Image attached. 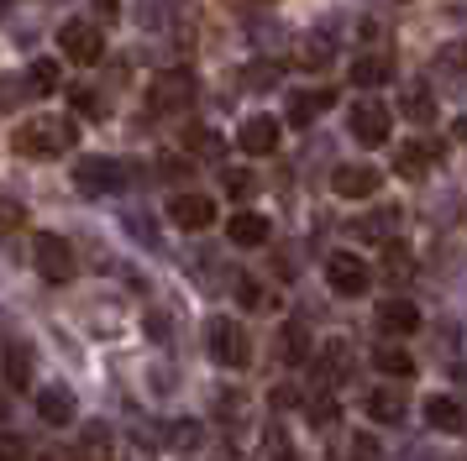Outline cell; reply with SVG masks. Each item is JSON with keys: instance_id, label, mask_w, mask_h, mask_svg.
Masks as SVG:
<instances>
[{"instance_id": "cell-1", "label": "cell", "mask_w": 467, "mask_h": 461, "mask_svg": "<svg viewBox=\"0 0 467 461\" xmlns=\"http://www.w3.org/2000/svg\"><path fill=\"white\" fill-rule=\"evenodd\" d=\"M79 147V126L74 116H32L11 131V152L26 163H47V158H68Z\"/></svg>"}, {"instance_id": "cell-2", "label": "cell", "mask_w": 467, "mask_h": 461, "mask_svg": "<svg viewBox=\"0 0 467 461\" xmlns=\"http://www.w3.org/2000/svg\"><path fill=\"white\" fill-rule=\"evenodd\" d=\"M205 346H211V356L221 362V367H247L253 362V341H247V325H236V320H226V314H215L211 325H205Z\"/></svg>"}, {"instance_id": "cell-3", "label": "cell", "mask_w": 467, "mask_h": 461, "mask_svg": "<svg viewBox=\"0 0 467 461\" xmlns=\"http://www.w3.org/2000/svg\"><path fill=\"white\" fill-rule=\"evenodd\" d=\"M121 184H127V168L116 163V158H79L74 163V189L85 200H110Z\"/></svg>"}, {"instance_id": "cell-4", "label": "cell", "mask_w": 467, "mask_h": 461, "mask_svg": "<svg viewBox=\"0 0 467 461\" xmlns=\"http://www.w3.org/2000/svg\"><path fill=\"white\" fill-rule=\"evenodd\" d=\"M32 262H37V272H43V283H74V278H79V257H74V247H68L64 236H53V230L37 236Z\"/></svg>"}, {"instance_id": "cell-5", "label": "cell", "mask_w": 467, "mask_h": 461, "mask_svg": "<svg viewBox=\"0 0 467 461\" xmlns=\"http://www.w3.org/2000/svg\"><path fill=\"white\" fill-rule=\"evenodd\" d=\"M326 283H331V293H341V299H362V293L373 289V268H368L362 257H352V251H331V257H326Z\"/></svg>"}, {"instance_id": "cell-6", "label": "cell", "mask_w": 467, "mask_h": 461, "mask_svg": "<svg viewBox=\"0 0 467 461\" xmlns=\"http://www.w3.org/2000/svg\"><path fill=\"white\" fill-rule=\"evenodd\" d=\"M58 47H64V58H68V63L89 68V63L106 58V32H100V26H89V21H64V32H58Z\"/></svg>"}, {"instance_id": "cell-7", "label": "cell", "mask_w": 467, "mask_h": 461, "mask_svg": "<svg viewBox=\"0 0 467 461\" xmlns=\"http://www.w3.org/2000/svg\"><path fill=\"white\" fill-rule=\"evenodd\" d=\"M194 95H200V84H194L190 68H169V74H158V79L148 84L152 110H184V105H194Z\"/></svg>"}, {"instance_id": "cell-8", "label": "cell", "mask_w": 467, "mask_h": 461, "mask_svg": "<svg viewBox=\"0 0 467 461\" xmlns=\"http://www.w3.org/2000/svg\"><path fill=\"white\" fill-rule=\"evenodd\" d=\"M347 131H352L362 147H383V142H389V131H394V110L379 105V100H362V105H352Z\"/></svg>"}, {"instance_id": "cell-9", "label": "cell", "mask_w": 467, "mask_h": 461, "mask_svg": "<svg viewBox=\"0 0 467 461\" xmlns=\"http://www.w3.org/2000/svg\"><path fill=\"white\" fill-rule=\"evenodd\" d=\"M278 137H284V126H278L274 116H247L242 131H236V147H242L247 158H268L278 147Z\"/></svg>"}, {"instance_id": "cell-10", "label": "cell", "mask_w": 467, "mask_h": 461, "mask_svg": "<svg viewBox=\"0 0 467 461\" xmlns=\"http://www.w3.org/2000/svg\"><path fill=\"white\" fill-rule=\"evenodd\" d=\"M169 220L179 230H211L215 200H205V194H173V200H169Z\"/></svg>"}, {"instance_id": "cell-11", "label": "cell", "mask_w": 467, "mask_h": 461, "mask_svg": "<svg viewBox=\"0 0 467 461\" xmlns=\"http://www.w3.org/2000/svg\"><path fill=\"white\" fill-rule=\"evenodd\" d=\"M331 189H337V200H373L379 194V173L362 163H341L331 173Z\"/></svg>"}, {"instance_id": "cell-12", "label": "cell", "mask_w": 467, "mask_h": 461, "mask_svg": "<svg viewBox=\"0 0 467 461\" xmlns=\"http://www.w3.org/2000/svg\"><path fill=\"white\" fill-rule=\"evenodd\" d=\"M32 367H37V356H32L26 341H11V346L0 352V377H5V388H16V394L32 388Z\"/></svg>"}, {"instance_id": "cell-13", "label": "cell", "mask_w": 467, "mask_h": 461, "mask_svg": "<svg viewBox=\"0 0 467 461\" xmlns=\"http://www.w3.org/2000/svg\"><path fill=\"white\" fill-rule=\"evenodd\" d=\"M373 325H379L383 335H415L420 331V310H415L410 299H383L379 314H373Z\"/></svg>"}, {"instance_id": "cell-14", "label": "cell", "mask_w": 467, "mask_h": 461, "mask_svg": "<svg viewBox=\"0 0 467 461\" xmlns=\"http://www.w3.org/2000/svg\"><path fill=\"white\" fill-rule=\"evenodd\" d=\"M425 425H431V430H441V435H462V430H467V409L457 404V398L431 394V398H425Z\"/></svg>"}, {"instance_id": "cell-15", "label": "cell", "mask_w": 467, "mask_h": 461, "mask_svg": "<svg viewBox=\"0 0 467 461\" xmlns=\"http://www.w3.org/2000/svg\"><path fill=\"white\" fill-rule=\"evenodd\" d=\"M226 236H232V247H268V236H274V226H268V215H257V210H242V215H232L226 220Z\"/></svg>"}, {"instance_id": "cell-16", "label": "cell", "mask_w": 467, "mask_h": 461, "mask_svg": "<svg viewBox=\"0 0 467 461\" xmlns=\"http://www.w3.org/2000/svg\"><path fill=\"white\" fill-rule=\"evenodd\" d=\"M37 419H47L53 430L74 425V394H68V388H58V383L37 388Z\"/></svg>"}, {"instance_id": "cell-17", "label": "cell", "mask_w": 467, "mask_h": 461, "mask_svg": "<svg viewBox=\"0 0 467 461\" xmlns=\"http://www.w3.org/2000/svg\"><path fill=\"white\" fill-rule=\"evenodd\" d=\"M331 105H337V89H295V95H289V121L310 126L320 110H331Z\"/></svg>"}, {"instance_id": "cell-18", "label": "cell", "mask_w": 467, "mask_h": 461, "mask_svg": "<svg viewBox=\"0 0 467 461\" xmlns=\"http://www.w3.org/2000/svg\"><path fill=\"white\" fill-rule=\"evenodd\" d=\"M431 158H436L431 142H404L400 152H394V173H400V179H425V173H431Z\"/></svg>"}, {"instance_id": "cell-19", "label": "cell", "mask_w": 467, "mask_h": 461, "mask_svg": "<svg viewBox=\"0 0 467 461\" xmlns=\"http://www.w3.org/2000/svg\"><path fill=\"white\" fill-rule=\"evenodd\" d=\"M320 383H326V388H337L341 377L352 373V346H347V341H331V346H320Z\"/></svg>"}, {"instance_id": "cell-20", "label": "cell", "mask_w": 467, "mask_h": 461, "mask_svg": "<svg viewBox=\"0 0 467 461\" xmlns=\"http://www.w3.org/2000/svg\"><path fill=\"white\" fill-rule=\"evenodd\" d=\"M400 116H404V121H415V126L436 121V95H431L425 84H404V95H400Z\"/></svg>"}, {"instance_id": "cell-21", "label": "cell", "mask_w": 467, "mask_h": 461, "mask_svg": "<svg viewBox=\"0 0 467 461\" xmlns=\"http://www.w3.org/2000/svg\"><path fill=\"white\" fill-rule=\"evenodd\" d=\"M278 356H284V367H305V362H310V331H305L299 320H289V325L278 331Z\"/></svg>"}, {"instance_id": "cell-22", "label": "cell", "mask_w": 467, "mask_h": 461, "mask_svg": "<svg viewBox=\"0 0 467 461\" xmlns=\"http://www.w3.org/2000/svg\"><path fill=\"white\" fill-rule=\"evenodd\" d=\"M74 461H116V451H110V425L89 419L85 435H79V451H74Z\"/></svg>"}, {"instance_id": "cell-23", "label": "cell", "mask_w": 467, "mask_h": 461, "mask_svg": "<svg viewBox=\"0 0 467 461\" xmlns=\"http://www.w3.org/2000/svg\"><path fill=\"white\" fill-rule=\"evenodd\" d=\"M389 79H394V58L389 53H368V58L352 63V84H362V89H379Z\"/></svg>"}, {"instance_id": "cell-24", "label": "cell", "mask_w": 467, "mask_h": 461, "mask_svg": "<svg viewBox=\"0 0 467 461\" xmlns=\"http://www.w3.org/2000/svg\"><path fill=\"white\" fill-rule=\"evenodd\" d=\"M373 367H379L383 377H415V356L404 352V346H389V341H383L379 352H373Z\"/></svg>"}, {"instance_id": "cell-25", "label": "cell", "mask_w": 467, "mask_h": 461, "mask_svg": "<svg viewBox=\"0 0 467 461\" xmlns=\"http://www.w3.org/2000/svg\"><path fill=\"white\" fill-rule=\"evenodd\" d=\"M368 415L379 419V425H400L404 419V398L394 394V388H373V394H368Z\"/></svg>"}, {"instance_id": "cell-26", "label": "cell", "mask_w": 467, "mask_h": 461, "mask_svg": "<svg viewBox=\"0 0 467 461\" xmlns=\"http://www.w3.org/2000/svg\"><path fill=\"white\" fill-rule=\"evenodd\" d=\"M394 226H400V210H373V215L358 220V236H368V241H394Z\"/></svg>"}, {"instance_id": "cell-27", "label": "cell", "mask_w": 467, "mask_h": 461, "mask_svg": "<svg viewBox=\"0 0 467 461\" xmlns=\"http://www.w3.org/2000/svg\"><path fill=\"white\" fill-rule=\"evenodd\" d=\"M22 84H26V95H53V89H58V63H53V58L32 63Z\"/></svg>"}, {"instance_id": "cell-28", "label": "cell", "mask_w": 467, "mask_h": 461, "mask_svg": "<svg viewBox=\"0 0 467 461\" xmlns=\"http://www.w3.org/2000/svg\"><path fill=\"white\" fill-rule=\"evenodd\" d=\"M436 74H467V37L436 47Z\"/></svg>"}, {"instance_id": "cell-29", "label": "cell", "mask_w": 467, "mask_h": 461, "mask_svg": "<svg viewBox=\"0 0 467 461\" xmlns=\"http://www.w3.org/2000/svg\"><path fill=\"white\" fill-rule=\"evenodd\" d=\"M299 63L305 68H326L331 63V37H305L299 42Z\"/></svg>"}, {"instance_id": "cell-30", "label": "cell", "mask_w": 467, "mask_h": 461, "mask_svg": "<svg viewBox=\"0 0 467 461\" xmlns=\"http://www.w3.org/2000/svg\"><path fill=\"white\" fill-rule=\"evenodd\" d=\"M410 268H415L410 251H404L400 241H383V272H389V278H410Z\"/></svg>"}, {"instance_id": "cell-31", "label": "cell", "mask_w": 467, "mask_h": 461, "mask_svg": "<svg viewBox=\"0 0 467 461\" xmlns=\"http://www.w3.org/2000/svg\"><path fill=\"white\" fill-rule=\"evenodd\" d=\"M190 152H194V158H221L226 142H221L215 131H205V126H194V131H190Z\"/></svg>"}, {"instance_id": "cell-32", "label": "cell", "mask_w": 467, "mask_h": 461, "mask_svg": "<svg viewBox=\"0 0 467 461\" xmlns=\"http://www.w3.org/2000/svg\"><path fill=\"white\" fill-rule=\"evenodd\" d=\"M22 220H26L22 200H11V194H0V236H5V230H22Z\"/></svg>"}, {"instance_id": "cell-33", "label": "cell", "mask_w": 467, "mask_h": 461, "mask_svg": "<svg viewBox=\"0 0 467 461\" xmlns=\"http://www.w3.org/2000/svg\"><path fill=\"white\" fill-rule=\"evenodd\" d=\"M221 184H226V194H232V200H247V194H253V173H247V168H232V173H226V179H221Z\"/></svg>"}, {"instance_id": "cell-34", "label": "cell", "mask_w": 467, "mask_h": 461, "mask_svg": "<svg viewBox=\"0 0 467 461\" xmlns=\"http://www.w3.org/2000/svg\"><path fill=\"white\" fill-rule=\"evenodd\" d=\"M74 110H79V116H89V121H100V116H106V105H100V95H95V89H74Z\"/></svg>"}, {"instance_id": "cell-35", "label": "cell", "mask_w": 467, "mask_h": 461, "mask_svg": "<svg viewBox=\"0 0 467 461\" xmlns=\"http://www.w3.org/2000/svg\"><path fill=\"white\" fill-rule=\"evenodd\" d=\"M236 299H242L247 310H263V304H268V293L257 289V278H236Z\"/></svg>"}, {"instance_id": "cell-36", "label": "cell", "mask_w": 467, "mask_h": 461, "mask_svg": "<svg viewBox=\"0 0 467 461\" xmlns=\"http://www.w3.org/2000/svg\"><path fill=\"white\" fill-rule=\"evenodd\" d=\"M305 415H310V425H331V419H337V398H331V394L310 398V409H305Z\"/></svg>"}, {"instance_id": "cell-37", "label": "cell", "mask_w": 467, "mask_h": 461, "mask_svg": "<svg viewBox=\"0 0 467 461\" xmlns=\"http://www.w3.org/2000/svg\"><path fill=\"white\" fill-rule=\"evenodd\" d=\"M247 84H253V89H274L278 84V63H253V68H247Z\"/></svg>"}, {"instance_id": "cell-38", "label": "cell", "mask_w": 467, "mask_h": 461, "mask_svg": "<svg viewBox=\"0 0 467 461\" xmlns=\"http://www.w3.org/2000/svg\"><path fill=\"white\" fill-rule=\"evenodd\" d=\"M26 451H32V446H26L22 435H0V461H32Z\"/></svg>"}, {"instance_id": "cell-39", "label": "cell", "mask_w": 467, "mask_h": 461, "mask_svg": "<svg viewBox=\"0 0 467 461\" xmlns=\"http://www.w3.org/2000/svg\"><path fill=\"white\" fill-rule=\"evenodd\" d=\"M263 451H268V461H295V456H289V440L278 435V430H268V435H263Z\"/></svg>"}, {"instance_id": "cell-40", "label": "cell", "mask_w": 467, "mask_h": 461, "mask_svg": "<svg viewBox=\"0 0 467 461\" xmlns=\"http://www.w3.org/2000/svg\"><path fill=\"white\" fill-rule=\"evenodd\" d=\"M169 440L173 446H194V440H200V425H190V419H184V425H169Z\"/></svg>"}, {"instance_id": "cell-41", "label": "cell", "mask_w": 467, "mask_h": 461, "mask_svg": "<svg viewBox=\"0 0 467 461\" xmlns=\"http://www.w3.org/2000/svg\"><path fill=\"white\" fill-rule=\"evenodd\" d=\"M352 461H379V446H373V435H352Z\"/></svg>"}, {"instance_id": "cell-42", "label": "cell", "mask_w": 467, "mask_h": 461, "mask_svg": "<svg viewBox=\"0 0 467 461\" xmlns=\"http://www.w3.org/2000/svg\"><path fill=\"white\" fill-rule=\"evenodd\" d=\"M148 335L152 341H163V335H169V320H163V314H148Z\"/></svg>"}, {"instance_id": "cell-43", "label": "cell", "mask_w": 467, "mask_h": 461, "mask_svg": "<svg viewBox=\"0 0 467 461\" xmlns=\"http://www.w3.org/2000/svg\"><path fill=\"white\" fill-rule=\"evenodd\" d=\"M274 404H278V409H289V404H299V394H295V388H274Z\"/></svg>"}, {"instance_id": "cell-44", "label": "cell", "mask_w": 467, "mask_h": 461, "mask_svg": "<svg viewBox=\"0 0 467 461\" xmlns=\"http://www.w3.org/2000/svg\"><path fill=\"white\" fill-rule=\"evenodd\" d=\"M95 11H100V16H116V11H121V0H95Z\"/></svg>"}, {"instance_id": "cell-45", "label": "cell", "mask_w": 467, "mask_h": 461, "mask_svg": "<svg viewBox=\"0 0 467 461\" xmlns=\"http://www.w3.org/2000/svg\"><path fill=\"white\" fill-rule=\"evenodd\" d=\"M451 131H457V142H467V116H462L457 126H451Z\"/></svg>"}, {"instance_id": "cell-46", "label": "cell", "mask_w": 467, "mask_h": 461, "mask_svg": "<svg viewBox=\"0 0 467 461\" xmlns=\"http://www.w3.org/2000/svg\"><path fill=\"white\" fill-rule=\"evenodd\" d=\"M5 415H11V404H5V398H0V425H5Z\"/></svg>"}, {"instance_id": "cell-47", "label": "cell", "mask_w": 467, "mask_h": 461, "mask_svg": "<svg viewBox=\"0 0 467 461\" xmlns=\"http://www.w3.org/2000/svg\"><path fill=\"white\" fill-rule=\"evenodd\" d=\"M43 461H58V456H43Z\"/></svg>"}]
</instances>
